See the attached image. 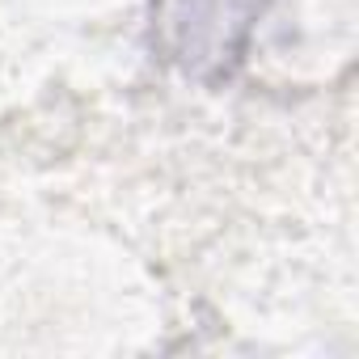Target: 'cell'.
<instances>
[{
	"label": "cell",
	"instance_id": "6da1fadb",
	"mask_svg": "<svg viewBox=\"0 0 359 359\" xmlns=\"http://www.w3.org/2000/svg\"><path fill=\"white\" fill-rule=\"evenodd\" d=\"M258 9L262 0H161L156 22L165 30H177L169 51L187 64V72H203L208 64L229 72Z\"/></svg>",
	"mask_w": 359,
	"mask_h": 359
}]
</instances>
